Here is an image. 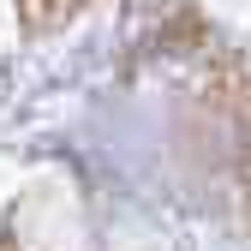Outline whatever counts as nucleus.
Segmentation results:
<instances>
[]
</instances>
